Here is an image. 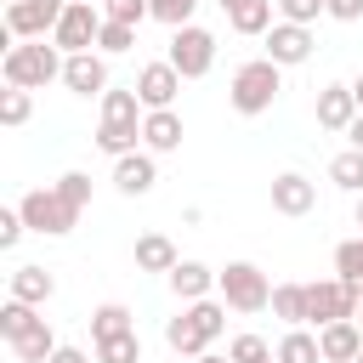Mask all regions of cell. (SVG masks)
I'll return each instance as SVG.
<instances>
[{"mask_svg": "<svg viewBox=\"0 0 363 363\" xmlns=\"http://www.w3.org/2000/svg\"><path fill=\"white\" fill-rule=\"evenodd\" d=\"M130 45H136V28L108 17V23H102V34H96V51H102V57H125Z\"/></svg>", "mask_w": 363, "mask_h": 363, "instance_id": "cell-31", "label": "cell"}, {"mask_svg": "<svg viewBox=\"0 0 363 363\" xmlns=\"http://www.w3.org/2000/svg\"><path fill=\"white\" fill-rule=\"evenodd\" d=\"M176 91H182V74H176L170 57L136 68V96H142V108H176Z\"/></svg>", "mask_w": 363, "mask_h": 363, "instance_id": "cell-12", "label": "cell"}, {"mask_svg": "<svg viewBox=\"0 0 363 363\" xmlns=\"http://www.w3.org/2000/svg\"><path fill=\"white\" fill-rule=\"evenodd\" d=\"M352 363H363V352H357V357H352Z\"/></svg>", "mask_w": 363, "mask_h": 363, "instance_id": "cell-46", "label": "cell"}, {"mask_svg": "<svg viewBox=\"0 0 363 363\" xmlns=\"http://www.w3.org/2000/svg\"><path fill=\"white\" fill-rule=\"evenodd\" d=\"M96 363H142V335H136V329H125V335L96 340Z\"/></svg>", "mask_w": 363, "mask_h": 363, "instance_id": "cell-28", "label": "cell"}, {"mask_svg": "<svg viewBox=\"0 0 363 363\" xmlns=\"http://www.w3.org/2000/svg\"><path fill=\"white\" fill-rule=\"evenodd\" d=\"M352 221H357V233H363V193H357V210H352Z\"/></svg>", "mask_w": 363, "mask_h": 363, "instance_id": "cell-44", "label": "cell"}, {"mask_svg": "<svg viewBox=\"0 0 363 363\" xmlns=\"http://www.w3.org/2000/svg\"><path fill=\"white\" fill-rule=\"evenodd\" d=\"M34 318H40V306H28V301H6V306H0V335H6V340H17Z\"/></svg>", "mask_w": 363, "mask_h": 363, "instance_id": "cell-32", "label": "cell"}, {"mask_svg": "<svg viewBox=\"0 0 363 363\" xmlns=\"http://www.w3.org/2000/svg\"><path fill=\"white\" fill-rule=\"evenodd\" d=\"M142 119H147V108H142V96H136V85L130 91H102V125H96V147L108 153V159H119V153H136V142H142Z\"/></svg>", "mask_w": 363, "mask_h": 363, "instance_id": "cell-2", "label": "cell"}, {"mask_svg": "<svg viewBox=\"0 0 363 363\" xmlns=\"http://www.w3.org/2000/svg\"><path fill=\"white\" fill-rule=\"evenodd\" d=\"M17 210H23L28 233H45V238L74 233V221H79V210H74V204L57 193V182H51V187H28V193L17 199Z\"/></svg>", "mask_w": 363, "mask_h": 363, "instance_id": "cell-6", "label": "cell"}, {"mask_svg": "<svg viewBox=\"0 0 363 363\" xmlns=\"http://www.w3.org/2000/svg\"><path fill=\"white\" fill-rule=\"evenodd\" d=\"M261 45H267L261 57H272L278 68H301V62L312 57V45H318V40H312V28H306V23H284V17H278V23L261 34Z\"/></svg>", "mask_w": 363, "mask_h": 363, "instance_id": "cell-11", "label": "cell"}, {"mask_svg": "<svg viewBox=\"0 0 363 363\" xmlns=\"http://www.w3.org/2000/svg\"><path fill=\"white\" fill-rule=\"evenodd\" d=\"M193 363H233V357H221V352H199Z\"/></svg>", "mask_w": 363, "mask_h": 363, "instance_id": "cell-42", "label": "cell"}, {"mask_svg": "<svg viewBox=\"0 0 363 363\" xmlns=\"http://www.w3.org/2000/svg\"><path fill=\"white\" fill-rule=\"evenodd\" d=\"M221 11H227V28L233 34H250V40H261L267 28H272V0H221Z\"/></svg>", "mask_w": 363, "mask_h": 363, "instance_id": "cell-20", "label": "cell"}, {"mask_svg": "<svg viewBox=\"0 0 363 363\" xmlns=\"http://www.w3.org/2000/svg\"><path fill=\"white\" fill-rule=\"evenodd\" d=\"M57 193H62L74 210H85V204H91V176H85V170H68V176H57Z\"/></svg>", "mask_w": 363, "mask_h": 363, "instance_id": "cell-36", "label": "cell"}, {"mask_svg": "<svg viewBox=\"0 0 363 363\" xmlns=\"http://www.w3.org/2000/svg\"><path fill=\"white\" fill-rule=\"evenodd\" d=\"M6 346L17 352V363H51V352H57L62 340L51 335V323H45V318H34V323H28L17 340H6Z\"/></svg>", "mask_w": 363, "mask_h": 363, "instance_id": "cell-21", "label": "cell"}, {"mask_svg": "<svg viewBox=\"0 0 363 363\" xmlns=\"http://www.w3.org/2000/svg\"><path fill=\"white\" fill-rule=\"evenodd\" d=\"M57 295V278L45 267H17L11 272V301H28V306H45Z\"/></svg>", "mask_w": 363, "mask_h": 363, "instance_id": "cell-22", "label": "cell"}, {"mask_svg": "<svg viewBox=\"0 0 363 363\" xmlns=\"http://www.w3.org/2000/svg\"><path fill=\"white\" fill-rule=\"evenodd\" d=\"M357 289L346 284V278H318V284H306V323H340V318H357Z\"/></svg>", "mask_w": 363, "mask_h": 363, "instance_id": "cell-9", "label": "cell"}, {"mask_svg": "<svg viewBox=\"0 0 363 363\" xmlns=\"http://www.w3.org/2000/svg\"><path fill=\"white\" fill-rule=\"evenodd\" d=\"M357 323H363V301H357Z\"/></svg>", "mask_w": 363, "mask_h": 363, "instance_id": "cell-45", "label": "cell"}, {"mask_svg": "<svg viewBox=\"0 0 363 363\" xmlns=\"http://www.w3.org/2000/svg\"><path fill=\"white\" fill-rule=\"evenodd\" d=\"M28 113H34V96H28L23 85H6V91H0V125L17 130V125H28Z\"/></svg>", "mask_w": 363, "mask_h": 363, "instance_id": "cell-30", "label": "cell"}, {"mask_svg": "<svg viewBox=\"0 0 363 363\" xmlns=\"http://www.w3.org/2000/svg\"><path fill=\"white\" fill-rule=\"evenodd\" d=\"M51 40V34H45ZM45 40H11L6 57H0V74L6 85H23V91H45L51 79H62V45H45Z\"/></svg>", "mask_w": 363, "mask_h": 363, "instance_id": "cell-3", "label": "cell"}, {"mask_svg": "<svg viewBox=\"0 0 363 363\" xmlns=\"http://www.w3.org/2000/svg\"><path fill=\"white\" fill-rule=\"evenodd\" d=\"M278 363H323V346H318V335H306L301 323L278 340Z\"/></svg>", "mask_w": 363, "mask_h": 363, "instance_id": "cell-26", "label": "cell"}, {"mask_svg": "<svg viewBox=\"0 0 363 363\" xmlns=\"http://www.w3.org/2000/svg\"><path fill=\"white\" fill-rule=\"evenodd\" d=\"M62 85H68L74 96H102V91H108V57H102V51H74V57L62 62Z\"/></svg>", "mask_w": 363, "mask_h": 363, "instance_id": "cell-14", "label": "cell"}, {"mask_svg": "<svg viewBox=\"0 0 363 363\" xmlns=\"http://www.w3.org/2000/svg\"><path fill=\"white\" fill-rule=\"evenodd\" d=\"M23 233H28L23 210H17V204H11V210H0V250H17V244H23Z\"/></svg>", "mask_w": 363, "mask_h": 363, "instance_id": "cell-38", "label": "cell"}, {"mask_svg": "<svg viewBox=\"0 0 363 363\" xmlns=\"http://www.w3.org/2000/svg\"><path fill=\"white\" fill-rule=\"evenodd\" d=\"M216 295L233 306V312H267L272 306V284H267V272L255 267V261H227L221 267V284H216Z\"/></svg>", "mask_w": 363, "mask_h": 363, "instance_id": "cell-5", "label": "cell"}, {"mask_svg": "<svg viewBox=\"0 0 363 363\" xmlns=\"http://www.w3.org/2000/svg\"><path fill=\"white\" fill-rule=\"evenodd\" d=\"M335 278H346L357 295H363V233L357 238H340L335 244Z\"/></svg>", "mask_w": 363, "mask_h": 363, "instance_id": "cell-27", "label": "cell"}, {"mask_svg": "<svg viewBox=\"0 0 363 363\" xmlns=\"http://www.w3.org/2000/svg\"><path fill=\"white\" fill-rule=\"evenodd\" d=\"M102 6L96 0H68V11H62V23L51 28V45H62V57H74V51H91L96 45V34H102Z\"/></svg>", "mask_w": 363, "mask_h": 363, "instance_id": "cell-8", "label": "cell"}, {"mask_svg": "<svg viewBox=\"0 0 363 363\" xmlns=\"http://www.w3.org/2000/svg\"><path fill=\"white\" fill-rule=\"evenodd\" d=\"M227 357H233V363H267V357H272V346H267L261 335H238Z\"/></svg>", "mask_w": 363, "mask_h": 363, "instance_id": "cell-37", "label": "cell"}, {"mask_svg": "<svg viewBox=\"0 0 363 363\" xmlns=\"http://www.w3.org/2000/svg\"><path fill=\"white\" fill-rule=\"evenodd\" d=\"M147 6H153V23H164V28H182L199 11V0H147Z\"/></svg>", "mask_w": 363, "mask_h": 363, "instance_id": "cell-35", "label": "cell"}, {"mask_svg": "<svg viewBox=\"0 0 363 363\" xmlns=\"http://www.w3.org/2000/svg\"><path fill=\"white\" fill-rule=\"evenodd\" d=\"M102 17H113V23H130V28H142V23L153 17V6H147V0H102Z\"/></svg>", "mask_w": 363, "mask_h": 363, "instance_id": "cell-34", "label": "cell"}, {"mask_svg": "<svg viewBox=\"0 0 363 363\" xmlns=\"http://www.w3.org/2000/svg\"><path fill=\"white\" fill-rule=\"evenodd\" d=\"M318 346H323V363H352V357L363 352V323H357V318L323 323V329H318Z\"/></svg>", "mask_w": 363, "mask_h": 363, "instance_id": "cell-18", "label": "cell"}, {"mask_svg": "<svg viewBox=\"0 0 363 363\" xmlns=\"http://www.w3.org/2000/svg\"><path fill=\"white\" fill-rule=\"evenodd\" d=\"M96 6H102V0H96Z\"/></svg>", "mask_w": 363, "mask_h": 363, "instance_id": "cell-47", "label": "cell"}, {"mask_svg": "<svg viewBox=\"0 0 363 363\" xmlns=\"http://www.w3.org/2000/svg\"><path fill=\"white\" fill-rule=\"evenodd\" d=\"M272 318H284L289 329L306 323V284H272Z\"/></svg>", "mask_w": 363, "mask_h": 363, "instance_id": "cell-25", "label": "cell"}, {"mask_svg": "<svg viewBox=\"0 0 363 363\" xmlns=\"http://www.w3.org/2000/svg\"><path fill=\"white\" fill-rule=\"evenodd\" d=\"M164 57L176 62L182 79H204L216 68V34L199 28V23H182V28H170V51Z\"/></svg>", "mask_w": 363, "mask_h": 363, "instance_id": "cell-7", "label": "cell"}, {"mask_svg": "<svg viewBox=\"0 0 363 363\" xmlns=\"http://www.w3.org/2000/svg\"><path fill=\"white\" fill-rule=\"evenodd\" d=\"M278 91H284V68H278L272 57H250V62H238L233 79H227V102H233V113H244V119L267 113V108L278 102Z\"/></svg>", "mask_w": 363, "mask_h": 363, "instance_id": "cell-4", "label": "cell"}, {"mask_svg": "<svg viewBox=\"0 0 363 363\" xmlns=\"http://www.w3.org/2000/svg\"><path fill=\"white\" fill-rule=\"evenodd\" d=\"M182 136H187V125H182L176 108H147V119H142V147L147 153H176Z\"/></svg>", "mask_w": 363, "mask_h": 363, "instance_id": "cell-15", "label": "cell"}, {"mask_svg": "<svg viewBox=\"0 0 363 363\" xmlns=\"http://www.w3.org/2000/svg\"><path fill=\"white\" fill-rule=\"evenodd\" d=\"M164 278H170V289H176V301H182V306H187V301L216 295V284H221V272H216V267H204V261H176Z\"/></svg>", "mask_w": 363, "mask_h": 363, "instance_id": "cell-16", "label": "cell"}, {"mask_svg": "<svg viewBox=\"0 0 363 363\" xmlns=\"http://www.w3.org/2000/svg\"><path fill=\"white\" fill-rule=\"evenodd\" d=\"M227 301H216V295H204V301H187L170 323H164V346L176 352V357H199V352H210L216 340H221V329H227Z\"/></svg>", "mask_w": 363, "mask_h": 363, "instance_id": "cell-1", "label": "cell"}, {"mask_svg": "<svg viewBox=\"0 0 363 363\" xmlns=\"http://www.w3.org/2000/svg\"><path fill=\"white\" fill-rule=\"evenodd\" d=\"M346 142H352V147H363V113L352 119V130H346Z\"/></svg>", "mask_w": 363, "mask_h": 363, "instance_id": "cell-41", "label": "cell"}, {"mask_svg": "<svg viewBox=\"0 0 363 363\" xmlns=\"http://www.w3.org/2000/svg\"><path fill=\"white\" fill-rule=\"evenodd\" d=\"M272 6H278L284 23H306V28H312L318 17H329V0H272Z\"/></svg>", "mask_w": 363, "mask_h": 363, "instance_id": "cell-33", "label": "cell"}, {"mask_svg": "<svg viewBox=\"0 0 363 363\" xmlns=\"http://www.w3.org/2000/svg\"><path fill=\"white\" fill-rule=\"evenodd\" d=\"M357 113H363V108H357L352 85H323V91H318V125H323V130H352Z\"/></svg>", "mask_w": 363, "mask_h": 363, "instance_id": "cell-19", "label": "cell"}, {"mask_svg": "<svg viewBox=\"0 0 363 363\" xmlns=\"http://www.w3.org/2000/svg\"><path fill=\"white\" fill-rule=\"evenodd\" d=\"M182 255H176V244L164 238V233H142L136 238V272H170Z\"/></svg>", "mask_w": 363, "mask_h": 363, "instance_id": "cell-23", "label": "cell"}, {"mask_svg": "<svg viewBox=\"0 0 363 363\" xmlns=\"http://www.w3.org/2000/svg\"><path fill=\"white\" fill-rule=\"evenodd\" d=\"M312 204H318V187H312L301 170L272 176V210H278V216H306Z\"/></svg>", "mask_w": 363, "mask_h": 363, "instance_id": "cell-17", "label": "cell"}, {"mask_svg": "<svg viewBox=\"0 0 363 363\" xmlns=\"http://www.w3.org/2000/svg\"><path fill=\"white\" fill-rule=\"evenodd\" d=\"M125 329H136L125 301H102V306L91 312V346H96V340H108V335H125Z\"/></svg>", "mask_w": 363, "mask_h": 363, "instance_id": "cell-24", "label": "cell"}, {"mask_svg": "<svg viewBox=\"0 0 363 363\" xmlns=\"http://www.w3.org/2000/svg\"><path fill=\"white\" fill-rule=\"evenodd\" d=\"M329 182L346 187V193H363V147H346L329 159Z\"/></svg>", "mask_w": 363, "mask_h": 363, "instance_id": "cell-29", "label": "cell"}, {"mask_svg": "<svg viewBox=\"0 0 363 363\" xmlns=\"http://www.w3.org/2000/svg\"><path fill=\"white\" fill-rule=\"evenodd\" d=\"M352 96H357V108H363V74H357V79H352Z\"/></svg>", "mask_w": 363, "mask_h": 363, "instance_id": "cell-43", "label": "cell"}, {"mask_svg": "<svg viewBox=\"0 0 363 363\" xmlns=\"http://www.w3.org/2000/svg\"><path fill=\"white\" fill-rule=\"evenodd\" d=\"M329 17L335 23H357L363 17V0H329Z\"/></svg>", "mask_w": 363, "mask_h": 363, "instance_id": "cell-39", "label": "cell"}, {"mask_svg": "<svg viewBox=\"0 0 363 363\" xmlns=\"http://www.w3.org/2000/svg\"><path fill=\"white\" fill-rule=\"evenodd\" d=\"M68 0H11L6 6V40H45L62 23Z\"/></svg>", "mask_w": 363, "mask_h": 363, "instance_id": "cell-10", "label": "cell"}, {"mask_svg": "<svg viewBox=\"0 0 363 363\" xmlns=\"http://www.w3.org/2000/svg\"><path fill=\"white\" fill-rule=\"evenodd\" d=\"M153 182H159V153L136 147V153H119V159H113V187H119L125 199L153 193Z\"/></svg>", "mask_w": 363, "mask_h": 363, "instance_id": "cell-13", "label": "cell"}, {"mask_svg": "<svg viewBox=\"0 0 363 363\" xmlns=\"http://www.w3.org/2000/svg\"><path fill=\"white\" fill-rule=\"evenodd\" d=\"M51 363H91V352H85V346H57Z\"/></svg>", "mask_w": 363, "mask_h": 363, "instance_id": "cell-40", "label": "cell"}]
</instances>
